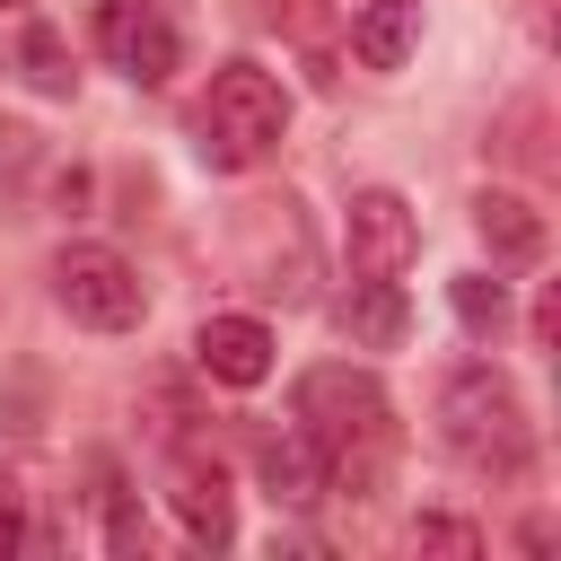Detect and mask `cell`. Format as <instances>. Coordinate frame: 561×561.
<instances>
[{
    "label": "cell",
    "mask_w": 561,
    "mask_h": 561,
    "mask_svg": "<svg viewBox=\"0 0 561 561\" xmlns=\"http://www.w3.org/2000/svg\"><path fill=\"white\" fill-rule=\"evenodd\" d=\"M280 131H289L280 79H272L263 61H219V79H210V96H202V167L245 175V167H263V158L280 149Z\"/></svg>",
    "instance_id": "6da1fadb"
},
{
    "label": "cell",
    "mask_w": 561,
    "mask_h": 561,
    "mask_svg": "<svg viewBox=\"0 0 561 561\" xmlns=\"http://www.w3.org/2000/svg\"><path fill=\"white\" fill-rule=\"evenodd\" d=\"M438 438L465 456V465H491V473H517L526 465V403L500 368H456L438 386Z\"/></svg>",
    "instance_id": "7a4b0ae2"
},
{
    "label": "cell",
    "mask_w": 561,
    "mask_h": 561,
    "mask_svg": "<svg viewBox=\"0 0 561 561\" xmlns=\"http://www.w3.org/2000/svg\"><path fill=\"white\" fill-rule=\"evenodd\" d=\"M298 430L342 465L351 447H377L386 438V386L368 368H351V359H324V368L298 377Z\"/></svg>",
    "instance_id": "3957f363"
},
{
    "label": "cell",
    "mask_w": 561,
    "mask_h": 561,
    "mask_svg": "<svg viewBox=\"0 0 561 561\" xmlns=\"http://www.w3.org/2000/svg\"><path fill=\"white\" fill-rule=\"evenodd\" d=\"M53 298H61V316L88 324V333H131V324L149 316V289H140V272H131L114 245H61V254H53Z\"/></svg>",
    "instance_id": "277c9868"
},
{
    "label": "cell",
    "mask_w": 561,
    "mask_h": 561,
    "mask_svg": "<svg viewBox=\"0 0 561 561\" xmlns=\"http://www.w3.org/2000/svg\"><path fill=\"white\" fill-rule=\"evenodd\" d=\"M96 35L114 53V70L131 88H167L175 61H184V35H175V9L167 0H105L96 9Z\"/></svg>",
    "instance_id": "5b68a950"
},
{
    "label": "cell",
    "mask_w": 561,
    "mask_h": 561,
    "mask_svg": "<svg viewBox=\"0 0 561 561\" xmlns=\"http://www.w3.org/2000/svg\"><path fill=\"white\" fill-rule=\"evenodd\" d=\"M342 254H351V272H359V280H394V272L421 254V219H412V202H403V193H386V184L351 193Z\"/></svg>",
    "instance_id": "8992f818"
},
{
    "label": "cell",
    "mask_w": 561,
    "mask_h": 561,
    "mask_svg": "<svg viewBox=\"0 0 561 561\" xmlns=\"http://www.w3.org/2000/svg\"><path fill=\"white\" fill-rule=\"evenodd\" d=\"M193 359H202V377H219V386H263V377H272V333H263L254 316H210V324L193 333Z\"/></svg>",
    "instance_id": "52a82bcc"
},
{
    "label": "cell",
    "mask_w": 561,
    "mask_h": 561,
    "mask_svg": "<svg viewBox=\"0 0 561 561\" xmlns=\"http://www.w3.org/2000/svg\"><path fill=\"white\" fill-rule=\"evenodd\" d=\"M473 237L491 245V263H543V245H552V228H543V210L526 193H482L473 202Z\"/></svg>",
    "instance_id": "ba28073f"
},
{
    "label": "cell",
    "mask_w": 561,
    "mask_h": 561,
    "mask_svg": "<svg viewBox=\"0 0 561 561\" xmlns=\"http://www.w3.org/2000/svg\"><path fill=\"white\" fill-rule=\"evenodd\" d=\"M167 500H175V517H184L193 543H228V535H237V517H228V473L202 465L193 447L175 456V491H167Z\"/></svg>",
    "instance_id": "9c48e42d"
},
{
    "label": "cell",
    "mask_w": 561,
    "mask_h": 561,
    "mask_svg": "<svg viewBox=\"0 0 561 561\" xmlns=\"http://www.w3.org/2000/svg\"><path fill=\"white\" fill-rule=\"evenodd\" d=\"M412 44H421V0H359V18H351L359 70H403Z\"/></svg>",
    "instance_id": "30bf717a"
},
{
    "label": "cell",
    "mask_w": 561,
    "mask_h": 561,
    "mask_svg": "<svg viewBox=\"0 0 561 561\" xmlns=\"http://www.w3.org/2000/svg\"><path fill=\"white\" fill-rule=\"evenodd\" d=\"M254 473H263V491H272L280 508H307V500L324 491V447H316L307 430H289V438H263V447H254Z\"/></svg>",
    "instance_id": "8fae6325"
},
{
    "label": "cell",
    "mask_w": 561,
    "mask_h": 561,
    "mask_svg": "<svg viewBox=\"0 0 561 561\" xmlns=\"http://www.w3.org/2000/svg\"><path fill=\"white\" fill-rule=\"evenodd\" d=\"M403 289L394 280H351V298H342V333L359 342V351H394L403 342Z\"/></svg>",
    "instance_id": "7c38bea8"
},
{
    "label": "cell",
    "mask_w": 561,
    "mask_h": 561,
    "mask_svg": "<svg viewBox=\"0 0 561 561\" xmlns=\"http://www.w3.org/2000/svg\"><path fill=\"white\" fill-rule=\"evenodd\" d=\"M96 508H105V552H140L149 543V526H140V491H123V473L114 465H96Z\"/></svg>",
    "instance_id": "4fadbf2b"
},
{
    "label": "cell",
    "mask_w": 561,
    "mask_h": 561,
    "mask_svg": "<svg viewBox=\"0 0 561 561\" xmlns=\"http://www.w3.org/2000/svg\"><path fill=\"white\" fill-rule=\"evenodd\" d=\"M18 61H26V79H35L44 96H70V79H79V70H70V44H61V35L44 26V18H35L26 35H18Z\"/></svg>",
    "instance_id": "5bb4252c"
},
{
    "label": "cell",
    "mask_w": 561,
    "mask_h": 561,
    "mask_svg": "<svg viewBox=\"0 0 561 561\" xmlns=\"http://www.w3.org/2000/svg\"><path fill=\"white\" fill-rule=\"evenodd\" d=\"M447 307H456V324H465V333H500V324H508V289H500L491 272L447 280Z\"/></svg>",
    "instance_id": "9a60e30c"
},
{
    "label": "cell",
    "mask_w": 561,
    "mask_h": 561,
    "mask_svg": "<svg viewBox=\"0 0 561 561\" xmlns=\"http://www.w3.org/2000/svg\"><path fill=\"white\" fill-rule=\"evenodd\" d=\"M412 552H456V561H473L482 535H473L465 517H412Z\"/></svg>",
    "instance_id": "2e32d148"
},
{
    "label": "cell",
    "mask_w": 561,
    "mask_h": 561,
    "mask_svg": "<svg viewBox=\"0 0 561 561\" xmlns=\"http://www.w3.org/2000/svg\"><path fill=\"white\" fill-rule=\"evenodd\" d=\"M26 543V508H18V473H0V552Z\"/></svg>",
    "instance_id": "e0dca14e"
}]
</instances>
